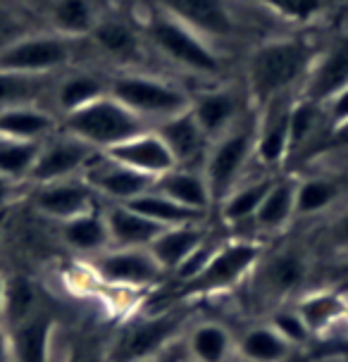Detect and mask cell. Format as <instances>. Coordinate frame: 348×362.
<instances>
[{
  "mask_svg": "<svg viewBox=\"0 0 348 362\" xmlns=\"http://www.w3.org/2000/svg\"><path fill=\"white\" fill-rule=\"evenodd\" d=\"M318 50L306 38H277L257 45L248 57V100L255 110L303 88Z\"/></svg>",
  "mask_w": 348,
  "mask_h": 362,
  "instance_id": "obj_1",
  "label": "cell"
},
{
  "mask_svg": "<svg viewBox=\"0 0 348 362\" xmlns=\"http://www.w3.org/2000/svg\"><path fill=\"white\" fill-rule=\"evenodd\" d=\"M60 127L64 134L79 139L95 153H105L134 136L151 132L144 119L137 117L120 100H115L110 93L72 115H64L60 117Z\"/></svg>",
  "mask_w": 348,
  "mask_h": 362,
  "instance_id": "obj_2",
  "label": "cell"
},
{
  "mask_svg": "<svg viewBox=\"0 0 348 362\" xmlns=\"http://www.w3.org/2000/svg\"><path fill=\"white\" fill-rule=\"evenodd\" d=\"M255 132L257 112L243 115L229 132L217 136L208 148L203 163V174L208 181L212 205H220L246 172L250 160H255Z\"/></svg>",
  "mask_w": 348,
  "mask_h": 362,
  "instance_id": "obj_3",
  "label": "cell"
},
{
  "mask_svg": "<svg viewBox=\"0 0 348 362\" xmlns=\"http://www.w3.org/2000/svg\"><path fill=\"white\" fill-rule=\"evenodd\" d=\"M115 100L132 110L148 127H156L158 122L170 119L174 115L191 107V95L184 88L174 86L170 81L156 79L148 74H120L110 81V90Z\"/></svg>",
  "mask_w": 348,
  "mask_h": 362,
  "instance_id": "obj_4",
  "label": "cell"
},
{
  "mask_svg": "<svg viewBox=\"0 0 348 362\" xmlns=\"http://www.w3.org/2000/svg\"><path fill=\"white\" fill-rule=\"evenodd\" d=\"M146 31L153 45L167 60L177 62L179 67L196 74H217L220 72V57L210 50L203 36L184 27L174 17L165 15L163 10L153 8L146 19Z\"/></svg>",
  "mask_w": 348,
  "mask_h": 362,
  "instance_id": "obj_5",
  "label": "cell"
},
{
  "mask_svg": "<svg viewBox=\"0 0 348 362\" xmlns=\"http://www.w3.org/2000/svg\"><path fill=\"white\" fill-rule=\"evenodd\" d=\"M262 255H265V245L250 241V238L222 241V245L208 262V267L189 284V291L191 293H215V291L236 286V284L246 281V276L253 274Z\"/></svg>",
  "mask_w": 348,
  "mask_h": 362,
  "instance_id": "obj_6",
  "label": "cell"
},
{
  "mask_svg": "<svg viewBox=\"0 0 348 362\" xmlns=\"http://www.w3.org/2000/svg\"><path fill=\"white\" fill-rule=\"evenodd\" d=\"M69 57H72V45L64 36H19L17 41L0 48V72L48 76L64 67Z\"/></svg>",
  "mask_w": 348,
  "mask_h": 362,
  "instance_id": "obj_7",
  "label": "cell"
},
{
  "mask_svg": "<svg viewBox=\"0 0 348 362\" xmlns=\"http://www.w3.org/2000/svg\"><path fill=\"white\" fill-rule=\"evenodd\" d=\"M308 274H311V255L298 245H286L267 257L262 255L248 279L265 300H286L303 288Z\"/></svg>",
  "mask_w": 348,
  "mask_h": 362,
  "instance_id": "obj_8",
  "label": "cell"
},
{
  "mask_svg": "<svg viewBox=\"0 0 348 362\" xmlns=\"http://www.w3.org/2000/svg\"><path fill=\"white\" fill-rule=\"evenodd\" d=\"M95 279L117 288H146L165 276L148 248H108L91 257Z\"/></svg>",
  "mask_w": 348,
  "mask_h": 362,
  "instance_id": "obj_9",
  "label": "cell"
},
{
  "mask_svg": "<svg viewBox=\"0 0 348 362\" xmlns=\"http://www.w3.org/2000/svg\"><path fill=\"white\" fill-rule=\"evenodd\" d=\"M93 155H95L93 148H88L86 144H81L79 139L64 134L60 129V132L53 134L50 139H46L41 144L36 165L29 174L27 184L43 186V184H53V181L81 177L83 167L88 165V160H91Z\"/></svg>",
  "mask_w": 348,
  "mask_h": 362,
  "instance_id": "obj_10",
  "label": "cell"
},
{
  "mask_svg": "<svg viewBox=\"0 0 348 362\" xmlns=\"http://www.w3.org/2000/svg\"><path fill=\"white\" fill-rule=\"evenodd\" d=\"M182 327L184 313H179V310L144 317L122 336L117 344V362H139L151 358V355H158L160 351L170 348L174 341H179Z\"/></svg>",
  "mask_w": 348,
  "mask_h": 362,
  "instance_id": "obj_11",
  "label": "cell"
},
{
  "mask_svg": "<svg viewBox=\"0 0 348 362\" xmlns=\"http://www.w3.org/2000/svg\"><path fill=\"white\" fill-rule=\"evenodd\" d=\"M83 181L95 191L98 198L110 203H129V200L144 196L156 186V179L146 177L132 167L120 165L117 160L108 158L105 153H95L81 172Z\"/></svg>",
  "mask_w": 348,
  "mask_h": 362,
  "instance_id": "obj_12",
  "label": "cell"
},
{
  "mask_svg": "<svg viewBox=\"0 0 348 362\" xmlns=\"http://www.w3.org/2000/svg\"><path fill=\"white\" fill-rule=\"evenodd\" d=\"M95 191L83 181V177H72L53 184L34 186L31 205L41 217L53 222H69L74 217H81L86 212L95 210Z\"/></svg>",
  "mask_w": 348,
  "mask_h": 362,
  "instance_id": "obj_13",
  "label": "cell"
},
{
  "mask_svg": "<svg viewBox=\"0 0 348 362\" xmlns=\"http://www.w3.org/2000/svg\"><path fill=\"white\" fill-rule=\"evenodd\" d=\"M296 93L279 95L257 110L255 160L267 167L282 165L289 158V117H291Z\"/></svg>",
  "mask_w": 348,
  "mask_h": 362,
  "instance_id": "obj_14",
  "label": "cell"
},
{
  "mask_svg": "<svg viewBox=\"0 0 348 362\" xmlns=\"http://www.w3.org/2000/svg\"><path fill=\"white\" fill-rule=\"evenodd\" d=\"M153 5L203 38L234 34V19L224 0H153Z\"/></svg>",
  "mask_w": 348,
  "mask_h": 362,
  "instance_id": "obj_15",
  "label": "cell"
},
{
  "mask_svg": "<svg viewBox=\"0 0 348 362\" xmlns=\"http://www.w3.org/2000/svg\"><path fill=\"white\" fill-rule=\"evenodd\" d=\"M348 86V36H339L330 48L315 57L301 95L318 105H325L339 90Z\"/></svg>",
  "mask_w": 348,
  "mask_h": 362,
  "instance_id": "obj_16",
  "label": "cell"
},
{
  "mask_svg": "<svg viewBox=\"0 0 348 362\" xmlns=\"http://www.w3.org/2000/svg\"><path fill=\"white\" fill-rule=\"evenodd\" d=\"M163 144L167 146V151L172 153L177 167H189L193 170V165H203L205 155H208L210 139L205 136V132L198 124V119L193 117L191 107L184 112L174 115L170 119H163L153 127Z\"/></svg>",
  "mask_w": 348,
  "mask_h": 362,
  "instance_id": "obj_17",
  "label": "cell"
},
{
  "mask_svg": "<svg viewBox=\"0 0 348 362\" xmlns=\"http://www.w3.org/2000/svg\"><path fill=\"white\" fill-rule=\"evenodd\" d=\"M105 155L112 160H117L120 165L132 167V170H137L153 179L163 177V174L172 172L174 167H177L172 153L167 151L163 139H160L153 129L151 132L134 136V139L124 141V144L110 148V151H105Z\"/></svg>",
  "mask_w": 348,
  "mask_h": 362,
  "instance_id": "obj_18",
  "label": "cell"
},
{
  "mask_svg": "<svg viewBox=\"0 0 348 362\" xmlns=\"http://www.w3.org/2000/svg\"><path fill=\"white\" fill-rule=\"evenodd\" d=\"M191 112L198 119V124L210 139V144L229 132L238 119L243 117L241 98L234 88H210L198 93L196 98H191Z\"/></svg>",
  "mask_w": 348,
  "mask_h": 362,
  "instance_id": "obj_19",
  "label": "cell"
},
{
  "mask_svg": "<svg viewBox=\"0 0 348 362\" xmlns=\"http://www.w3.org/2000/svg\"><path fill=\"white\" fill-rule=\"evenodd\" d=\"M60 129V119L41 105H17L0 110V139L43 144Z\"/></svg>",
  "mask_w": 348,
  "mask_h": 362,
  "instance_id": "obj_20",
  "label": "cell"
},
{
  "mask_svg": "<svg viewBox=\"0 0 348 362\" xmlns=\"http://www.w3.org/2000/svg\"><path fill=\"white\" fill-rule=\"evenodd\" d=\"M110 234V248H148L165 226L151 222L122 203H110L103 208Z\"/></svg>",
  "mask_w": 348,
  "mask_h": 362,
  "instance_id": "obj_21",
  "label": "cell"
},
{
  "mask_svg": "<svg viewBox=\"0 0 348 362\" xmlns=\"http://www.w3.org/2000/svg\"><path fill=\"white\" fill-rule=\"evenodd\" d=\"M205 224H184V226H167L156 236V241L148 245L151 255L163 267V272H177V267L189 257L193 250L208 238Z\"/></svg>",
  "mask_w": 348,
  "mask_h": 362,
  "instance_id": "obj_22",
  "label": "cell"
},
{
  "mask_svg": "<svg viewBox=\"0 0 348 362\" xmlns=\"http://www.w3.org/2000/svg\"><path fill=\"white\" fill-rule=\"evenodd\" d=\"M153 189L167 198H172L174 203L184 205V208H189V210L203 212V215H208V210L212 208V196H210L203 170L174 167L172 172H167L163 177L156 179Z\"/></svg>",
  "mask_w": 348,
  "mask_h": 362,
  "instance_id": "obj_23",
  "label": "cell"
},
{
  "mask_svg": "<svg viewBox=\"0 0 348 362\" xmlns=\"http://www.w3.org/2000/svg\"><path fill=\"white\" fill-rule=\"evenodd\" d=\"M12 362H50V334L53 320L48 313L36 310L22 325L8 329Z\"/></svg>",
  "mask_w": 348,
  "mask_h": 362,
  "instance_id": "obj_24",
  "label": "cell"
},
{
  "mask_svg": "<svg viewBox=\"0 0 348 362\" xmlns=\"http://www.w3.org/2000/svg\"><path fill=\"white\" fill-rule=\"evenodd\" d=\"M60 236L64 245H67L69 250H74L76 255L95 257L110 248V234H108L103 208H95L81 217L62 222Z\"/></svg>",
  "mask_w": 348,
  "mask_h": 362,
  "instance_id": "obj_25",
  "label": "cell"
},
{
  "mask_svg": "<svg viewBox=\"0 0 348 362\" xmlns=\"http://www.w3.org/2000/svg\"><path fill=\"white\" fill-rule=\"evenodd\" d=\"M296 184L298 179H274L265 200L257 208L253 224L262 234H277L296 219Z\"/></svg>",
  "mask_w": 348,
  "mask_h": 362,
  "instance_id": "obj_26",
  "label": "cell"
},
{
  "mask_svg": "<svg viewBox=\"0 0 348 362\" xmlns=\"http://www.w3.org/2000/svg\"><path fill=\"white\" fill-rule=\"evenodd\" d=\"M296 313L306 322L313 336H325L348 313V303L341 291H315L296 303Z\"/></svg>",
  "mask_w": 348,
  "mask_h": 362,
  "instance_id": "obj_27",
  "label": "cell"
},
{
  "mask_svg": "<svg viewBox=\"0 0 348 362\" xmlns=\"http://www.w3.org/2000/svg\"><path fill=\"white\" fill-rule=\"evenodd\" d=\"M186 351L191 362H227L234 351V339L220 322H198L186 334Z\"/></svg>",
  "mask_w": 348,
  "mask_h": 362,
  "instance_id": "obj_28",
  "label": "cell"
},
{
  "mask_svg": "<svg viewBox=\"0 0 348 362\" xmlns=\"http://www.w3.org/2000/svg\"><path fill=\"white\" fill-rule=\"evenodd\" d=\"M46 12L55 34L64 38L91 36L100 22L93 0H53L46 5Z\"/></svg>",
  "mask_w": 348,
  "mask_h": 362,
  "instance_id": "obj_29",
  "label": "cell"
},
{
  "mask_svg": "<svg viewBox=\"0 0 348 362\" xmlns=\"http://www.w3.org/2000/svg\"><path fill=\"white\" fill-rule=\"evenodd\" d=\"M127 205V208H132L134 212H139V215L148 217L151 222H156L160 226H184V224H203L205 217L203 212H196V210H189L184 208V205L174 203L172 198L163 196V193H158L156 189H151L144 196L129 200V203H122Z\"/></svg>",
  "mask_w": 348,
  "mask_h": 362,
  "instance_id": "obj_30",
  "label": "cell"
},
{
  "mask_svg": "<svg viewBox=\"0 0 348 362\" xmlns=\"http://www.w3.org/2000/svg\"><path fill=\"white\" fill-rule=\"evenodd\" d=\"M108 90H110V83L103 81L98 74L74 72L64 76L55 88V105L60 110V117L91 105L103 95H108Z\"/></svg>",
  "mask_w": 348,
  "mask_h": 362,
  "instance_id": "obj_31",
  "label": "cell"
},
{
  "mask_svg": "<svg viewBox=\"0 0 348 362\" xmlns=\"http://www.w3.org/2000/svg\"><path fill=\"white\" fill-rule=\"evenodd\" d=\"M272 177H260L253 181H241L229 191V196L217 205L220 217L227 224H246L253 222L257 208L265 200L269 186H272Z\"/></svg>",
  "mask_w": 348,
  "mask_h": 362,
  "instance_id": "obj_32",
  "label": "cell"
},
{
  "mask_svg": "<svg viewBox=\"0 0 348 362\" xmlns=\"http://www.w3.org/2000/svg\"><path fill=\"white\" fill-rule=\"evenodd\" d=\"M294 351L296 348L289 346L267 322L250 327L236 344V353L243 362H286Z\"/></svg>",
  "mask_w": 348,
  "mask_h": 362,
  "instance_id": "obj_33",
  "label": "cell"
},
{
  "mask_svg": "<svg viewBox=\"0 0 348 362\" xmlns=\"http://www.w3.org/2000/svg\"><path fill=\"white\" fill-rule=\"evenodd\" d=\"M341 198V186L327 177H306L296 184V219L318 217Z\"/></svg>",
  "mask_w": 348,
  "mask_h": 362,
  "instance_id": "obj_34",
  "label": "cell"
},
{
  "mask_svg": "<svg viewBox=\"0 0 348 362\" xmlns=\"http://www.w3.org/2000/svg\"><path fill=\"white\" fill-rule=\"evenodd\" d=\"M91 38L98 48H103V53L117 57V60L132 62L141 55L137 31H132V27H127L120 19H100L91 31Z\"/></svg>",
  "mask_w": 348,
  "mask_h": 362,
  "instance_id": "obj_35",
  "label": "cell"
},
{
  "mask_svg": "<svg viewBox=\"0 0 348 362\" xmlns=\"http://www.w3.org/2000/svg\"><path fill=\"white\" fill-rule=\"evenodd\" d=\"M48 88L46 76H24L0 72V110L17 105H38V98Z\"/></svg>",
  "mask_w": 348,
  "mask_h": 362,
  "instance_id": "obj_36",
  "label": "cell"
},
{
  "mask_svg": "<svg viewBox=\"0 0 348 362\" xmlns=\"http://www.w3.org/2000/svg\"><path fill=\"white\" fill-rule=\"evenodd\" d=\"M322 119H325L322 105L303 98L298 93V98L294 100V107H291V117H289V155L306 148V144L320 129Z\"/></svg>",
  "mask_w": 348,
  "mask_h": 362,
  "instance_id": "obj_37",
  "label": "cell"
},
{
  "mask_svg": "<svg viewBox=\"0 0 348 362\" xmlns=\"http://www.w3.org/2000/svg\"><path fill=\"white\" fill-rule=\"evenodd\" d=\"M41 144H27V141H10L0 139V174L5 179L29 181V174L34 170Z\"/></svg>",
  "mask_w": 348,
  "mask_h": 362,
  "instance_id": "obj_38",
  "label": "cell"
},
{
  "mask_svg": "<svg viewBox=\"0 0 348 362\" xmlns=\"http://www.w3.org/2000/svg\"><path fill=\"white\" fill-rule=\"evenodd\" d=\"M36 291L24 276H15L8 281L5 288V308H3V327L12 329L22 325L24 320H29L36 313Z\"/></svg>",
  "mask_w": 348,
  "mask_h": 362,
  "instance_id": "obj_39",
  "label": "cell"
},
{
  "mask_svg": "<svg viewBox=\"0 0 348 362\" xmlns=\"http://www.w3.org/2000/svg\"><path fill=\"white\" fill-rule=\"evenodd\" d=\"M267 325L272 327L289 346L296 348V351H298V348H306L313 339L311 329L306 327V322L301 320V315L296 313L294 305L274 308L272 315H269V320H267Z\"/></svg>",
  "mask_w": 348,
  "mask_h": 362,
  "instance_id": "obj_40",
  "label": "cell"
},
{
  "mask_svg": "<svg viewBox=\"0 0 348 362\" xmlns=\"http://www.w3.org/2000/svg\"><path fill=\"white\" fill-rule=\"evenodd\" d=\"M255 5H262L274 15L289 19V22L303 24L311 22L325 8V0H250Z\"/></svg>",
  "mask_w": 348,
  "mask_h": 362,
  "instance_id": "obj_41",
  "label": "cell"
},
{
  "mask_svg": "<svg viewBox=\"0 0 348 362\" xmlns=\"http://www.w3.org/2000/svg\"><path fill=\"white\" fill-rule=\"evenodd\" d=\"M222 241H217V238H205V241L198 245L193 253L186 257V260L179 264L177 272H174V276H177L179 281H186V284H191L193 279H196L201 272L208 267V262L212 260V255H215V250L220 248Z\"/></svg>",
  "mask_w": 348,
  "mask_h": 362,
  "instance_id": "obj_42",
  "label": "cell"
},
{
  "mask_svg": "<svg viewBox=\"0 0 348 362\" xmlns=\"http://www.w3.org/2000/svg\"><path fill=\"white\" fill-rule=\"evenodd\" d=\"M322 110H325V122L330 124V134L344 129L348 124V86L327 100Z\"/></svg>",
  "mask_w": 348,
  "mask_h": 362,
  "instance_id": "obj_43",
  "label": "cell"
},
{
  "mask_svg": "<svg viewBox=\"0 0 348 362\" xmlns=\"http://www.w3.org/2000/svg\"><path fill=\"white\" fill-rule=\"evenodd\" d=\"M327 243L332 245L337 253L348 255V208L334 217V222L327 229Z\"/></svg>",
  "mask_w": 348,
  "mask_h": 362,
  "instance_id": "obj_44",
  "label": "cell"
},
{
  "mask_svg": "<svg viewBox=\"0 0 348 362\" xmlns=\"http://www.w3.org/2000/svg\"><path fill=\"white\" fill-rule=\"evenodd\" d=\"M184 360H191V358H189V351H186V341L179 339V341H174L170 348L160 351L158 355H151V358L139 360V362H184Z\"/></svg>",
  "mask_w": 348,
  "mask_h": 362,
  "instance_id": "obj_45",
  "label": "cell"
},
{
  "mask_svg": "<svg viewBox=\"0 0 348 362\" xmlns=\"http://www.w3.org/2000/svg\"><path fill=\"white\" fill-rule=\"evenodd\" d=\"M15 31H17V22H15V17H12V12L0 8V48L17 41L19 36H15Z\"/></svg>",
  "mask_w": 348,
  "mask_h": 362,
  "instance_id": "obj_46",
  "label": "cell"
},
{
  "mask_svg": "<svg viewBox=\"0 0 348 362\" xmlns=\"http://www.w3.org/2000/svg\"><path fill=\"white\" fill-rule=\"evenodd\" d=\"M0 362H12V351H10V332L0 325Z\"/></svg>",
  "mask_w": 348,
  "mask_h": 362,
  "instance_id": "obj_47",
  "label": "cell"
},
{
  "mask_svg": "<svg viewBox=\"0 0 348 362\" xmlns=\"http://www.w3.org/2000/svg\"><path fill=\"white\" fill-rule=\"evenodd\" d=\"M15 181H10V179H5L3 174H0V208H5V205L10 203V198H12V193H15Z\"/></svg>",
  "mask_w": 348,
  "mask_h": 362,
  "instance_id": "obj_48",
  "label": "cell"
},
{
  "mask_svg": "<svg viewBox=\"0 0 348 362\" xmlns=\"http://www.w3.org/2000/svg\"><path fill=\"white\" fill-rule=\"evenodd\" d=\"M330 141L337 148H348V124L344 129H339V132L330 134Z\"/></svg>",
  "mask_w": 348,
  "mask_h": 362,
  "instance_id": "obj_49",
  "label": "cell"
},
{
  "mask_svg": "<svg viewBox=\"0 0 348 362\" xmlns=\"http://www.w3.org/2000/svg\"><path fill=\"white\" fill-rule=\"evenodd\" d=\"M5 288H8V279L0 274V325H3V308H5Z\"/></svg>",
  "mask_w": 348,
  "mask_h": 362,
  "instance_id": "obj_50",
  "label": "cell"
},
{
  "mask_svg": "<svg viewBox=\"0 0 348 362\" xmlns=\"http://www.w3.org/2000/svg\"><path fill=\"white\" fill-rule=\"evenodd\" d=\"M34 3H41V5H48V3H53V0H34Z\"/></svg>",
  "mask_w": 348,
  "mask_h": 362,
  "instance_id": "obj_51",
  "label": "cell"
},
{
  "mask_svg": "<svg viewBox=\"0 0 348 362\" xmlns=\"http://www.w3.org/2000/svg\"><path fill=\"white\" fill-rule=\"evenodd\" d=\"M184 362H191V360H184Z\"/></svg>",
  "mask_w": 348,
  "mask_h": 362,
  "instance_id": "obj_52",
  "label": "cell"
},
{
  "mask_svg": "<svg viewBox=\"0 0 348 362\" xmlns=\"http://www.w3.org/2000/svg\"><path fill=\"white\" fill-rule=\"evenodd\" d=\"M346 158H348V155H346Z\"/></svg>",
  "mask_w": 348,
  "mask_h": 362,
  "instance_id": "obj_53",
  "label": "cell"
}]
</instances>
